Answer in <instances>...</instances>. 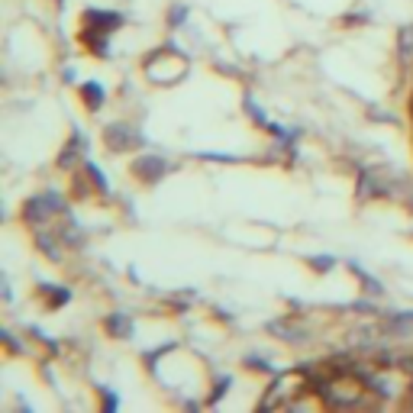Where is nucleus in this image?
Returning <instances> with one entry per match:
<instances>
[{"label":"nucleus","mask_w":413,"mask_h":413,"mask_svg":"<svg viewBox=\"0 0 413 413\" xmlns=\"http://www.w3.org/2000/svg\"><path fill=\"white\" fill-rule=\"evenodd\" d=\"M110 329H113V333H126L130 326H126V319H123V317H113L110 319Z\"/></svg>","instance_id":"f03ea898"},{"label":"nucleus","mask_w":413,"mask_h":413,"mask_svg":"<svg viewBox=\"0 0 413 413\" xmlns=\"http://www.w3.org/2000/svg\"><path fill=\"white\" fill-rule=\"evenodd\" d=\"M85 94H87V100H91V107H97V103H100V87H97V85H87Z\"/></svg>","instance_id":"f257e3e1"}]
</instances>
